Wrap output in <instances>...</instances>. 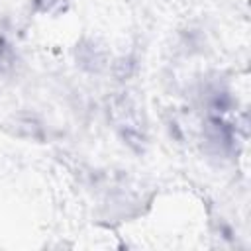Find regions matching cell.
Segmentation results:
<instances>
[{
  "label": "cell",
  "instance_id": "obj_1",
  "mask_svg": "<svg viewBox=\"0 0 251 251\" xmlns=\"http://www.w3.org/2000/svg\"><path fill=\"white\" fill-rule=\"evenodd\" d=\"M110 118L120 131L122 139L135 151H143L145 145V126H143V116L135 104V100L122 92L112 96L110 100Z\"/></svg>",
  "mask_w": 251,
  "mask_h": 251
},
{
  "label": "cell",
  "instance_id": "obj_2",
  "mask_svg": "<svg viewBox=\"0 0 251 251\" xmlns=\"http://www.w3.org/2000/svg\"><path fill=\"white\" fill-rule=\"evenodd\" d=\"M76 61L84 71L96 73L104 67V53L102 49L92 41H82L76 49Z\"/></svg>",
  "mask_w": 251,
  "mask_h": 251
},
{
  "label": "cell",
  "instance_id": "obj_3",
  "mask_svg": "<svg viewBox=\"0 0 251 251\" xmlns=\"http://www.w3.org/2000/svg\"><path fill=\"white\" fill-rule=\"evenodd\" d=\"M204 133L208 137V141L216 143L218 147H227L231 141V129L218 118H210L204 126Z\"/></svg>",
  "mask_w": 251,
  "mask_h": 251
},
{
  "label": "cell",
  "instance_id": "obj_4",
  "mask_svg": "<svg viewBox=\"0 0 251 251\" xmlns=\"http://www.w3.org/2000/svg\"><path fill=\"white\" fill-rule=\"evenodd\" d=\"M35 4H37V8H39V10L47 12V10H51V6L55 4V0H35Z\"/></svg>",
  "mask_w": 251,
  "mask_h": 251
}]
</instances>
